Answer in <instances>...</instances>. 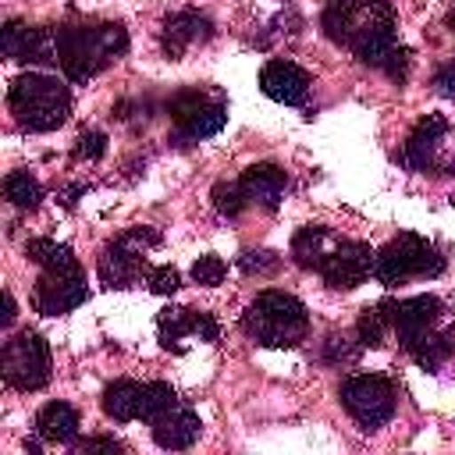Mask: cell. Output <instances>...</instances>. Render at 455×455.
I'll list each match as a JSON object with an SVG mask.
<instances>
[{
    "label": "cell",
    "mask_w": 455,
    "mask_h": 455,
    "mask_svg": "<svg viewBox=\"0 0 455 455\" xmlns=\"http://www.w3.org/2000/svg\"><path fill=\"white\" fill-rule=\"evenodd\" d=\"M320 25L327 39L352 50L370 68H384L398 50L395 11L384 0H327Z\"/></svg>",
    "instance_id": "1"
},
{
    "label": "cell",
    "mask_w": 455,
    "mask_h": 455,
    "mask_svg": "<svg viewBox=\"0 0 455 455\" xmlns=\"http://www.w3.org/2000/svg\"><path fill=\"white\" fill-rule=\"evenodd\" d=\"M245 192H242V185L238 181H217L213 185V206H217V213L220 217H238L242 210H245Z\"/></svg>",
    "instance_id": "27"
},
{
    "label": "cell",
    "mask_w": 455,
    "mask_h": 455,
    "mask_svg": "<svg viewBox=\"0 0 455 455\" xmlns=\"http://www.w3.org/2000/svg\"><path fill=\"white\" fill-rule=\"evenodd\" d=\"M0 50L11 60L25 64H57V28L53 25H25L7 21L0 32Z\"/></svg>",
    "instance_id": "13"
},
{
    "label": "cell",
    "mask_w": 455,
    "mask_h": 455,
    "mask_svg": "<svg viewBox=\"0 0 455 455\" xmlns=\"http://www.w3.org/2000/svg\"><path fill=\"white\" fill-rule=\"evenodd\" d=\"M309 85H313L309 71L299 68L295 60H281V57H274V60H267L263 71H259V89H263L274 103H284V107H299V103H306Z\"/></svg>",
    "instance_id": "16"
},
{
    "label": "cell",
    "mask_w": 455,
    "mask_h": 455,
    "mask_svg": "<svg viewBox=\"0 0 455 455\" xmlns=\"http://www.w3.org/2000/svg\"><path fill=\"white\" fill-rule=\"evenodd\" d=\"M75 451H124V444L114 437H85L75 444Z\"/></svg>",
    "instance_id": "33"
},
{
    "label": "cell",
    "mask_w": 455,
    "mask_h": 455,
    "mask_svg": "<svg viewBox=\"0 0 455 455\" xmlns=\"http://www.w3.org/2000/svg\"><path fill=\"white\" fill-rule=\"evenodd\" d=\"M224 274H228V263L220 256H213V252H206V256H199L192 263V281L203 284V288H217L224 281Z\"/></svg>",
    "instance_id": "28"
},
{
    "label": "cell",
    "mask_w": 455,
    "mask_h": 455,
    "mask_svg": "<svg viewBox=\"0 0 455 455\" xmlns=\"http://www.w3.org/2000/svg\"><path fill=\"white\" fill-rule=\"evenodd\" d=\"M14 320V299H11V291H4V323H11Z\"/></svg>",
    "instance_id": "36"
},
{
    "label": "cell",
    "mask_w": 455,
    "mask_h": 455,
    "mask_svg": "<svg viewBox=\"0 0 455 455\" xmlns=\"http://www.w3.org/2000/svg\"><path fill=\"white\" fill-rule=\"evenodd\" d=\"M25 256L32 263H39L43 270H78V259L68 245L53 242V238H28L25 245Z\"/></svg>",
    "instance_id": "23"
},
{
    "label": "cell",
    "mask_w": 455,
    "mask_h": 455,
    "mask_svg": "<svg viewBox=\"0 0 455 455\" xmlns=\"http://www.w3.org/2000/svg\"><path fill=\"white\" fill-rule=\"evenodd\" d=\"M0 373L18 391H39L50 380V345L36 331H18L4 341Z\"/></svg>",
    "instance_id": "10"
},
{
    "label": "cell",
    "mask_w": 455,
    "mask_h": 455,
    "mask_svg": "<svg viewBox=\"0 0 455 455\" xmlns=\"http://www.w3.org/2000/svg\"><path fill=\"white\" fill-rule=\"evenodd\" d=\"M441 270H444V256L430 238L416 231H402L380 252H373V277L384 288L405 284L409 277H437Z\"/></svg>",
    "instance_id": "5"
},
{
    "label": "cell",
    "mask_w": 455,
    "mask_h": 455,
    "mask_svg": "<svg viewBox=\"0 0 455 455\" xmlns=\"http://www.w3.org/2000/svg\"><path fill=\"white\" fill-rule=\"evenodd\" d=\"M451 352H455V331L444 327V331H437L434 338H427V341L412 352V363L423 366V370H441V366L451 359Z\"/></svg>",
    "instance_id": "25"
},
{
    "label": "cell",
    "mask_w": 455,
    "mask_h": 455,
    "mask_svg": "<svg viewBox=\"0 0 455 455\" xmlns=\"http://www.w3.org/2000/svg\"><path fill=\"white\" fill-rule=\"evenodd\" d=\"M387 78H395V82H405L409 78V50L405 46H398L391 57H387V64L380 68Z\"/></svg>",
    "instance_id": "32"
},
{
    "label": "cell",
    "mask_w": 455,
    "mask_h": 455,
    "mask_svg": "<svg viewBox=\"0 0 455 455\" xmlns=\"http://www.w3.org/2000/svg\"><path fill=\"white\" fill-rule=\"evenodd\" d=\"M331 363H345V359H352L355 355V348H348L345 345V338H327V352H323Z\"/></svg>",
    "instance_id": "34"
},
{
    "label": "cell",
    "mask_w": 455,
    "mask_h": 455,
    "mask_svg": "<svg viewBox=\"0 0 455 455\" xmlns=\"http://www.w3.org/2000/svg\"><path fill=\"white\" fill-rule=\"evenodd\" d=\"M402 164L416 174H455V124L441 114L419 117L402 146Z\"/></svg>",
    "instance_id": "7"
},
{
    "label": "cell",
    "mask_w": 455,
    "mask_h": 455,
    "mask_svg": "<svg viewBox=\"0 0 455 455\" xmlns=\"http://www.w3.org/2000/svg\"><path fill=\"white\" fill-rule=\"evenodd\" d=\"M103 153H107V135L103 132L89 128V132L78 135V142H75V156L78 160H100Z\"/></svg>",
    "instance_id": "31"
},
{
    "label": "cell",
    "mask_w": 455,
    "mask_h": 455,
    "mask_svg": "<svg viewBox=\"0 0 455 455\" xmlns=\"http://www.w3.org/2000/svg\"><path fill=\"white\" fill-rule=\"evenodd\" d=\"M238 267H242L245 274H274V270L281 267V256L270 252V249H245V252L238 256Z\"/></svg>",
    "instance_id": "29"
},
{
    "label": "cell",
    "mask_w": 455,
    "mask_h": 455,
    "mask_svg": "<svg viewBox=\"0 0 455 455\" xmlns=\"http://www.w3.org/2000/svg\"><path fill=\"white\" fill-rule=\"evenodd\" d=\"M210 36H213L210 18L199 14V11H192V7H185V11H174V14L164 21V28H160V46H164V53H167L171 60H181V53H185L188 46L206 43Z\"/></svg>",
    "instance_id": "17"
},
{
    "label": "cell",
    "mask_w": 455,
    "mask_h": 455,
    "mask_svg": "<svg viewBox=\"0 0 455 455\" xmlns=\"http://www.w3.org/2000/svg\"><path fill=\"white\" fill-rule=\"evenodd\" d=\"M167 114H171V124H174V139L185 146V142L210 139L228 124V100L217 89L188 85V89L171 96Z\"/></svg>",
    "instance_id": "6"
},
{
    "label": "cell",
    "mask_w": 455,
    "mask_h": 455,
    "mask_svg": "<svg viewBox=\"0 0 455 455\" xmlns=\"http://www.w3.org/2000/svg\"><path fill=\"white\" fill-rule=\"evenodd\" d=\"M7 107L25 132H53L71 114V92L57 75L25 71L11 82Z\"/></svg>",
    "instance_id": "3"
},
{
    "label": "cell",
    "mask_w": 455,
    "mask_h": 455,
    "mask_svg": "<svg viewBox=\"0 0 455 455\" xmlns=\"http://www.w3.org/2000/svg\"><path fill=\"white\" fill-rule=\"evenodd\" d=\"M156 334L164 348H181V338H199V341H217V320L213 313L203 309H181V306H167L156 316Z\"/></svg>",
    "instance_id": "15"
},
{
    "label": "cell",
    "mask_w": 455,
    "mask_h": 455,
    "mask_svg": "<svg viewBox=\"0 0 455 455\" xmlns=\"http://www.w3.org/2000/svg\"><path fill=\"white\" fill-rule=\"evenodd\" d=\"M341 405L363 430H380L398 405L395 384L380 373H352L341 380Z\"/></svg>",
    "instance_id": "8"
},
{
    "label": "cell",
    "mask_w": 455,
    "mask_h": 455,
    "mask_svg": "<svg viewBox=\"0 0 455 455\" xmlns=\"http://www.w3.org/2000/svg\"><path fill=\"white\" fill-rule=\"evenodd\" d=\"M327 288H338V291H348L355 284H363L370 274H373V249L366 242H355V238H341L334 245V252L327 256V263L316 270Z\"/></svg>",
    "instance_id": "14"
},
{
    "label": "cell",
    "mask_w": 455,
    "mask_h": 455,
    "mask_svg": "<svg viewBox=\"0 0 455 455\" xmlns=\"http://www.w3.org/2000/svg\"><path fill=\"white\" fill-rule=\"evenodd\" d=\"M199 430H203L199 416H196L185 402H178L164 419L153 423V441H156L160 448L181 451V448H192V444L199 441Z\"/></svg>",
    "instance_id": "19"
},
{
    "label": "cell",
    "mask_w": 455,
    "mask_h": 455,
    "mask_svg": "<svg viewBox=\"0 0 455 455\" xmlns=\"http://www.w3.org/2000/svg\"><path fill=\"white\" fill-rule=\"evenodd\" d=\"M434 89H437L441 96H455V64H448V68H441V71L434 75Z\"/></svg>",
    "instance_id": "35"
},
{
    "label": "cell",
    "mask_w": 455,
    "mask_h": 455,
    "mask_svg": "<svg viewBox=\"0 0 455 455\" xmlns=\"http://www.w3.org/2000/svg\"><path fill=\"white\" fill-rule=\"evenodd\" d=\"M387 327H391L387 302H384V306H373V309L366 306V309H363V316H359V323H355V338H359V345H363V348H380V345H384Z\"/></svg>",
    "instance_id": "26"
},
{
    "label": "cell",
    "mask_w": 455,
    "mask_h": 455,
    "mask_svg": "<svg viewBox=\"0 0 455 455\" xmlns=\"http://www.w3.org/2000/svg\"><path fill=\"white\" fill-rule=\"evenodd\" d=\"M160 242V231L153 228H132L117 235L114 242L103 245L100 252V281L107 288H132L149 267H146V249Z\"/></svg>",
    "instance_id": "9"
},
{
    "label": "cell",
    "mask_w": 455,
    "mask_h": 455,
    "mask_svg": "<svg viewBox=\"0 0 455 455\" xmlns=\"http://www.w3.org/2000/svg\"><path fill=\"white\" fill-rule=\"evenodd\" d=\"M391 313V331L398 334V345L412 355L427 338L444 331V302L437 295H412L402 302H387Z\"/></svg>",
    "instance_id": "11"
},
{
    "label": "cell",
    "mask_w": 455,
    "mask_h": 455,
    "mask_svg": "<svg viewBox=\"0 0 455 455\" xmlns=\"http://www.w3.org/2000/svg\"><path fill=\"white\" fill-rule=\"evenodd\" d=\"M341 242V235H334L331 228L323 224H306L295 231L291 238V259L302 267V270H320L327 263V256L334 252V245Z\"/></svg>",
    "instance_id": "20"
},
{
    "label": "cell",
    "mask_w": 455,
    "mask_h": 455,
    "mask_svg": "<svg viewBox=\"0 0 455 455\" xmlns=\"http://www.w3.org/2000/svg\"><path fill=\"white\" fill-rule=\"evenodd\" d=\"M85 299H89V288H85L82 267H78V270H43V277H39L36 288H32V306H36V313H43V316L71 313V309H78Z\"/></svg>",
    "instance_id": "12"
},
{
    "label": "cell",
    "mask_w": 455,
    "mask_h": 455,
    "mask_svg": "<svg viewBox=\"0 0 455 455\" xmlns=\"http://www.w3.org/2000/svg\"><path fill=\"white\" fill-rule=\"evenodd\" d=\"M146 284H149V291H156V295H174L178 284H181V277H178L174 267H149V270H146Z\"/></svg>",
    "instance_id": "30"
},
{
    "label": "cell",
    "mask_w": 455,
    "mask_h": 455,
    "mask_svg": "<svg viewBox=\"0 0 455 455\" xmlns=\"http://www.w3.org/2000/svg\"><path fill=\"white\" fill-rule=\"evenodd\" d=\"M238 185H242L249 203H256L263 210H277L284 199V188H288V174L277 164H252L242 171Z\"/></svg>",
    "instance_id": "18"
},
{
    "label": "cell",
    "mask_w": 455,
    "mask_h": 455,
    "mask_svg": "<svg viewBox=\"0 0 455 455\" xmlns=\"http://www.w3.org/2000/svg\"><path fill=\"white\" fill-rule=\"evenodd\" d=\"M57 28V64L68 82H89L128 50V32L117 21H82Z\"/></svg>",
    "instance_id": "2"
},
{
    "label": "cell",
    "mask_w": 455,
    "mask_h": 455,
    "mask_svg": "<svg viewBox=\"0 0 455 455\" xmlns=\"http://www.w3.org/2000/svg\"><path fill=\"white\" fill-rule=\"evenodd\" d=\"M4 196H7V203L18 206V210H36L39 199H43V185H39L36 174H28V171H11V174L4 178Z\"/></svg>",
    "instance_id": "24"
},
{
    "label": "cell",
    "mask_w": 455,
    "mask_h": 455,
    "mask_svg": "<svg viewBox=\"0 0 455 455\" xmlns=\"http://www.w3.org/2000/svg\"><path fill=\"white\" fill-rule=\"evenodd\" d=\"M242 331L267 348H295L309 331V316L295 295L259 291L242 316Z\"/></svg>",
    "instance_id": "4"
},
{
    "label": "cell",
    "mask_w": 455,
    "mask_h": 455,
    "mask_svg": "<svg viewBox=\"0 0 455 455\" xmlns=\"http://www.w3.org/2000/svg\"><path fill=\"white\" fill-rule=\"evenodd\" d=\"M142 398H146V384L139 380H114L103 391V412L117 423H132L142 419Z\"/></svg>",
    "instance_id": "22"
},
{
    "label": "cell",
    "mask_w": 455,
    "mask_h": 455,
    "mask_svg": "<svg viewBox=\"0 0 455 455\" xmlns=\"http://www.w3.org/2000/svg\"><path fill=\"white\" fill-rule=\"evenodd\" d=\"M36 434L50 444H75L78 437V412L68 402H46L36 416Z\"/></svg>",
    "instance_id": "21"
},
{
    "label": "cell",
    "mask_w": 455,
    "mask_h": 455,
    "mask_svg": "<svg viewBox=\"0 0 455 455\" xmlns=\"http://www.w3.org/2000/svg\"><path fill=\"white\" fill-rule=\"evenodd\" d=\"M448 25H451V32H455V11L448 14ZM451 64H455V60H451Z\"/></svg>",
    "instance_id": "37"
}]
</instances>
